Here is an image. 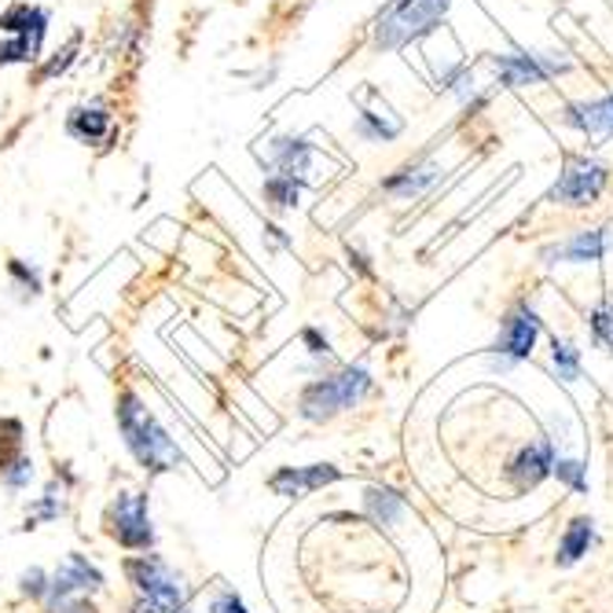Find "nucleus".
Listing matches in <instances>:
<instances>
[{
	"instance_id": "1",
	"label": "nucleus",
	"mask_w": 613,
	"mask_h": 613,
	"mask_svg": "<svg viewBox=\"0 0 613 613\" xmlns=\"http://www.w3.org/2000/svg\"><path fill=\"white\" fill-rule=\"evenodd\" d=\"M445 12L448 0H394L375 23V45L382 52H400V48H408L411 41L441 26Z\"/></svg>"
},
{
	"instance_id": "2",
	"label": "nucleus",
	"mask_w": 613,
	"mask_h": 613,
	"mask_svg": "<svg viewBox=\"0 0 613 613\" xmlns=\"http://www.w3.org/2000/svg\"><path fill=\"white\" fill-rule=\"evenodd\" d=\"M122 430L129 448L136 452V459L151 470H166L177 464V445L166 437V430L155 423L147 408H140L136 400H125L122 405Z\"/></svg>"
},
{
	"instance_id": "3",
	"label": "nucleus",
	"mask_w": 613,
	"mask_h": 613,
	"mask_svg": "<svg viewBox=\"0 0 613 613\" xmlns=\"http://www.w3.org/2000/svg\"><path fill=\"white\" fill-rule=\"evenodd\" d=\"M368 389V371H341L338 378H324L316 382L313 389H305V397H301V411H305L309 419H324V416H335L341 408H353L360 394Z\"/></svg>"
},
{
	"instance_id": "4",
	"label": "nucleus",
	"mask_w": 613,
	"mask_h": 613,
	"mask_svg": "<svg viewBox=\"0 0 613 613\" xmlns=\"http://www.w3.org/2000/svg\"><path fill=\"white\" fill-rule=\"evenodd\" d=\"M133 577L140 588V602H144L151 613H177L184 606V585H180V577L169 573L166 562L140 558L133 566Z\"/></svg>"
},
{
	"instance_id": "5",
	"label": "nucleus",
	"mask_w": 613,
	"mask_h": 613,
	"mask_svg": "<svg viewBox=\"0 0 613 613\" xmlns=\"http://www.w3.org/2000/svg\"><path fill=\"white\" fill-rule=\"evenodd\" d=\"M602 188H606V166L588 163V158H573V163H566V169H562L551 199L566 206H588L602 195Z\"/></svg>"
},
{
	"instance_id": "6",
	"label": "nucleus",
	"mask_w": 613,
	"mask_h": 613,
	"mask_svg": "<svg viewBox=\"0 0 613 613\" xmlns=\"http://www.w3.org/2000/svg\"><path fill=\"white\" fill-rule=\"evenodd\" d=\"M257 158L268 169H273V173L290 177V180H298V184H305V177L313 173L316 151H313V144H309V140H301V136H273L265 147L257 151Z\"/></svg>"
},
{
	"instance_id": "7",
	"label": "nucleus",
	"mask_w": 613,
	"mask_h": 613,
	"mask_svg": "<svg viewBox=\"0 0 613 613\" xmlns=\"http://www.w3.org/2000/svg\"><path fill=\"white\" fill-rule=\"evenodd\" d=\"M48 12L37 4H12L8 12H0V34L19 37L29 48V59L41 63L45 59V41H48Z\"/></svg>"
},
{
	"instance_id": "8",
	"label": "nucleus",
	"mask_w": 613,
	"mask_h": 613,
	"mask_svg": "<svg viewBox=\"0 0 613 613\" xmlns=\"http://www.w3.org/2000/svg\"><path fill=\"white\" fill-rule=\"evenodd\" d=\"M115 133L118 122H115V110L107 104H77L67 115V136L85 147H104L115 140Z\"/></svg>"
},
{
	"instance_id": "9",
	"label": "nucleus",
	"mask_w": 613,
	"mask_h": 613,
	"mask_svg": "<svg viewBox=\"0 0 613 613\" xmlns=\"http://www.w3.org/2000/svg\"><path fill=\"white\" fill-rule=\"evenodd\" d=\"M562 70L558 59H548V56H526V52H510V56H500L496 59V74L504 85H540L548 82V77H555Z\"/></svg>"
},
{
	"instance_id": "10",
	"label": "nucleus",
	"mask_w": 613,
	"mask_h": 613,
	"mask_svg": "<svg viewBox=\"0 0 613 613\" xmlns=\"http://www.w3.org/2000/svg\"><path fill=\"white\" fill-rule=\"evenodd\" d=\"M115 537L122 540L125 548H147L151 544V526H147L144 496H136V492H125V496L115 504Z\"/></svg>"
},
{
	"instance_id": "11",
	"label": "nucleus",
	"mask_w": 613,
	"mask_h": 613,
	"mask_svg": "<svg viewBox=\"0 0 613 613\" xmlns=\"http://www.w3.org/2000/svg\"><path fill=\"white\" fill-rule=\"evenodd\" d=\"M537 316L529 313V309H518L515 316L504 324V338H500V353H507L510 360H526L532 353V346H537Z\"/></svg>"
},
{
	"instance_id": "12",
	"label": "nucleus",
	"mask_w": 613,
	"mask_h": 613,
	"mask_svg": "<svg viewBox=\"0 0 613 613\" xmlns=\"http://www.w3.org/2000/svg\"><path fill=\"white\" fill-rule=\"evenodd\" d=\"M566 122L573 129H580V133L588 136H613V96L606 99H596V104H577L566 110Z\"/></svg>"
},
{
	"instance_id": "13",
	"label": "nucleus",
	"mask_w": 613,
	"mask_h": 613,
	"mask_svg": "<svg viewBox=\"0 0 613 613\" xmlns=\"http://www.w3.org/2000/svg\"><path fill=\"white\" fill-rule=\"evenodd\" d=\"M551 467H555V452H551V441H532V445L521 448V456L515 459V467H510V478H515L518 485H537L540 478L551 474Z\"/></svg>"
},
{
	"instance_id": "14",
	"label": "nucleus",
	"mask_w": 613,
	"mask_h": 613,
	"mask_svg": "<svg viewBox=\"0 0 613 613\" xmlns=\"http://www.w3.org/2000/svg\"><path fill=\"white\" fill-rule=\"evenodd\" d=\"M437 173H441L437 163L408 166V169H400V173H394V177L386 180V191H389L394 199H411V195H419V191H426L430 184H434Z\"/></svg>"
},
{
	"instance_id": "15",
	"label": "nucleus",
	"mask_w": 613,
	"mask_h": 613,
	"mask_svg": "<svg viewBox=\"0 0 613 613\" xmlns=\"http://www.w3.org/2000/svg\"><path fill=\"white\" fill-rule=\"evenodd\" d=\"M400 129H405V122L394 118V110H389L386 104H382V110H360V118H357V133L364 140H371V144L397 140Z\"/></svg>"
},
{
	"instance_id": "16",
	"label": "nucleus",
	"mask_w": 613,
	"mask_h": 613,
	"mask_svg": "<svg viewBox=\"0 0 613 613\" xmlns=\"http://www.w3.org/2000/svg\"><path fill=\"white\" fill-rule=\"evenodd\" d=\"M602 254H606V236L602 232H580L555 250H548L551 261H599Z\"/></svg>"
},
{
	"instance_id": "17",
	"label": "nucleus",
	"mask_w": 613,
	"mask_h": 613,
	"mask_svg": "<svg viewBox=\"0 0 613 613\" xmlns=\"http://www.w3.org/2000/svg\"><path fill=\"white\" fill-rule=\"evenodd\" d=\"M338 470L330 467H309V470H284V474L273 478V489L279 496H298V492H309L316 485H324V481H335Z\"/></svg>"
},
{
	"instance_id": "18",
	"label": "nucleus",
	"mask_w": 613,
	"mask_h": 613,
	"mask_svg": "<svg viewBox=\"0 0 613 613\" xmlns=\"http://www.w3.org/2000/svg\"><path fill=\"white\" fill-rule=\"evenodd\" d=\"M591 544V521L588 518H577L566 532V540H562V551H558V562L562 566H569V562H577L580 555L588 551Z\"/></svg>"
},
{
	"instance_id": "19",
	"label": "nucleus",
	"mask_w": 613,
	"mask_h": 613,
	"mask_svg": "<svg viewBox=\"0 0 613 613\" xmlns=\"http://www.w3.org/2000/svg\"><path fill=\"white\" fill-rule=\"evenodd\" d=\"M96 585H99V573L88 569L82 558H70V566L56 577V596L74 591V588H96Z\"/></svg>"
},
{
	"instance_id": "20",
	"label": "nucleus",
	"mask_w": 613,
	"mask_h": 613,
	"mask_svg": "<svg viewBox=\"0 0 613 613\" xmlns=\"http://www.w3.org/2000/svg\"><path fill=\"white\" fill-rule=\"evenodd\" d=\"M298 195H301V184H298V180L279 177V173H273V177L265 180V199H268V206H273V209H290V206H298Z\"/></svg>"
},
{
	"instance_id": "21",
	"label": "nucleus",
	"mask_w": 613,
	"mask_h": 613,
	"mask_svg": "<svg viewBox=\"0 0 613 613\" xmlns=\"http://www.w3.org/2000/svg\"><path fill=\"white\" fill-rule=\"evenodd\" d=\"M77 45H82V37H70V45L63 48V52H56L52 59H45V63H41V70H37V82H52V77L56 74H67V70H70V63H74V59H77Z\"/></svg>"
},
{
	"instance_id": "22",
	"label": "nucleus",
	"mask_w": 613,
	"mask_h": 613,
	"mask_svg": "<svg viewBox=\"0 0 613 613\" xmlns=\"http://www.w3.org/2000/svg\"><path fill=\"white\" fill-rule=\"evenodd\" d=\"M8 67H34L29 48L19 41V37H4V41H0V70H8Z\"/></svg>"
},
{
	"instance_id": "23",
	"label": "nucleus",
	"mask_w": 613,
	"mask_h": 613,
	"mask_svg": "<svg viewBox=\"0 0 613 613\" xmlns=\"http://www.w3.org/2000/svg\"><path fill=\"white\" fill-rule=\"evenodd\" d=\"M368 507L375 510V515H378L382 521H394V518L400 515V510H405V504H400L394 492H378V489H371V492H368Z\"/></svg>"
},
{
	"instance_id": "24",
	"label": "nucleus",
	"mask_w": 613,
	"mask_h": 613,
	"mask_svg": "<svg viewBox=\"0 0 613 613\" xmlns=\"http://www.w3.org/2000/svg\"><path fill=\"white\" fill-rule=\"evenodd\" d=\"M555 368H558V375L562 378H577L580 375V357H577V349L569 346V341H558L555 338Z\"/></svg>"
},
{
	"instance_id": "25",
	"label": "nucleus",
	"mask_w": 613,
	"mask_h": 613,
	"mask_svg": "<svg viewBox=\"0 0 613 613\" xmlns=\"http://www.w3.org/2000/svg\"><path fill=\"white\" fill-rule=\"evenodd\" d=\"M591 330H596V338L602 346L613 349V309H599V313L591 316Z\"/></svg>"
},
{
	"instance_id": "26",
	"label": "nucleus",
	"mask_w": 613,
	"mask_h": 613,
	"mask_svg": "<svg viewBox=\"0 0 613 613\" xmlns=\"http://www.w3.org/2000/svg\"><path fill=\"white\" fill-rule=\"evenodd\" d=\"M555 470H558V478L566 481V485L585 489V467H580V464H573V459H566V464H555Z\"/></svg>"
},
{
	"instance_id": "27",
	"label": "nucleus",
	"mask_w": 613,
	"mask_h": 613,
	"mask_svg": "<svg viewBox=\"0 0 613 613\" xmlns=\"http://www.w3.org/2000/svg\"><path fill=\"white\" fill-rule=\"evenodd\" d=\"M8 268H12V276L19 279V284L29 287V295H37V290H41V279H37L34 268H26L23 261H12V265H8Z\"/></svg>"
},
{
	"instance_id": "28",
	"label": "nucleus",
	"mask_w": 613,
	"mask_h": 613,
	"mask_svg": "<svg viewBox=\"0 0 613 613\" xmlns=\"http://www.w3.org/2000/svg\"><path fill=\"white\" fill-rule=\"evenodd\" d=\"M214 613H247V606H243V602H239L236 596H220V599L214 602Z\"/></svg>"
},
{
	"instance_id": "29",
	"label": "nucleus",
	"mask_w": 613,
	"mask_h": 613,
	"mask_svg": "<svg viewBox=\"0 0 613 613\" xmlns=\"http://www.w3.org/2000/svg\"><path fill=\"white\" fill-rule=\"evenodd\" d=\"M70 613H85V610H70Z\"/></svg>"
}]
</instances>
